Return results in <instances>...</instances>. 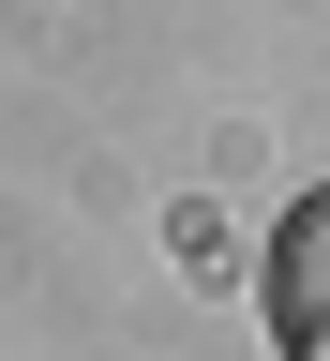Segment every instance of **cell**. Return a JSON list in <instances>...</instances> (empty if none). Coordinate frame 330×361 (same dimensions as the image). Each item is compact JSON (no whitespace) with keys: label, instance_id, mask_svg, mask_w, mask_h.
<instances>
[{"label":"cell","instance_id":"cell-1","mask_svg":"<svg viewBox=\"0 0 330 361\" xmlns=\"http://www.w3.org/2000/svg\"><path fill=\"white\" fill-rule=\"evenodd\" d=\"M255 301H270V346H286V361H330V180H315L286 226H270Z\"/></svg>","mask_w":330,"mask_h":361}]
</instances>
